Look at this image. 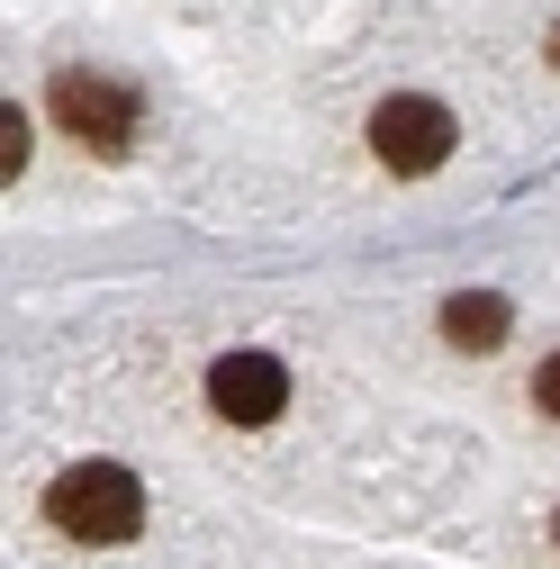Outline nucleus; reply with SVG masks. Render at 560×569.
<instances>
[{
    "label": "nucleus",
    "mask_w": 560,
    "mask_h": 569,
    "mask_svg": "<svg viewBox=\"0 0 560 569\" xmlns=\"http://www.w3.org/2000/svg\"><path fill=\"white\" fill-rule=\"evenodd\" d=\"M452 109L443 100H426V91H389L380 109H371V154L398 172V181H426L434 163H452Z\"/></svg>",
    "instance_id": "2"
},
{
    "label": "nucleus",
    "mask_w": 560,
    "mask_h": 569,
    "mask_svg": "<svg viewBox=\"0 0 560 569\" xmlns=\"http://www.w3.org/2000/svg\"><path fill=\"white\" fill-rule=\"evenodd\" d=\"M46 525L63 542H127L136 525H146V488H136V470H118V461H73L46 488Z\"/></svg>",
    "instance_id": "1"
},
{
    "label": "nucleus",
    "mask_w": 560,
    "mask_h": 569,
    "mask_svg": "<svg viewBox=\"0 0 560 569\" xmlns=\"http://www.w3.org/2000/svg\"><path fill=\"white\" fill-rule=\"evenodd\" d=\"M507 326H516V308H507L498 290H461V299H443V343H452V352H498Z\"/></svg>",
    "instance_id": "5"
},
{
    "label": "nucleus",
    "mask_w": 560,
    "mask_h": 569,
    "mask_svg": "<svg viewBox=\"0 0 560 569\" xmlns=\"http://www.w3.org/2000/svg\"><path fill=\"white\" fill-rule=\"evenodd\" d=\"M533 407L560 425V352H542V371H533Z\"/></svg>",
    "instance_id": "7"
},
{
    "label": "nucleus",
    "mask_w": 560,
    "mask_h": 569,
    "mask_svg": "<svg viewBox=\"0 0 560 569\" xmlns=\"http://www.w3.org/2000/svg\"><path fill=\"white\" fill-rule=\"evenodd\" d=\"M551 73H560V28H551Z\"/></svg>",
    "instance_id": "8"
},
{
    "label": "nucleus",
    "mask_w": 560,
    "mask_h": 569,
    "mask_svg": "<svg viewBox=\"0 0 560 569\" xmlns=\"http://www.w3.org/2000/svg\"><path fill=\"white\" fill-rule=\"evenodd\" d=\"M208 407L227 425H271L290 407V371H280L271 352H227V362H208Z\"/></svg>",
    "instance_id": "4"
},
{
    "label": "nucleus",
    "mask_w": 560,
    "mask_h": 569,
    "mask_svg": "<svg viewBox=\"0 0 560 569\" xmlns=\"http://www.w3.org/2000/svg\"><path fill=\"white\" fill-rule=\"evenodd\" d=\"M551 542H560V516H551Z\"/></svg>",
    "instance_id": "9"
},
{
    "label": "nucleus",
    "mask_w": 560,
    "mask_h": 569,
    "mask_svg": "<svg viewBox=\"0 0 560 569\" xmlns=\"http://www.w3.org/2000/svg\"><path fill=\"white\" fill-rule=\"evenodd\" d=\"M19 163H28V118H19V109H0V172L19 181Z\"/></svg>",
    "instance_id": "6"
},
{
    "label": "nucleus",
    "mask_w": 560,
    "mask_h": 569,
    "mask_svg": "<svg viewBox=\"0 0 560 569\" xmlns=\"http://www.w3.org/2000/svg\"><path fill=\"white\" fill-rule=\"evenodd\" d=\"M54 127L73 136L82 154L118 163V154L136 146V91L109 82V73H54Z\"/></svg>",
    "instance_id": "3"
}]
</instances>
